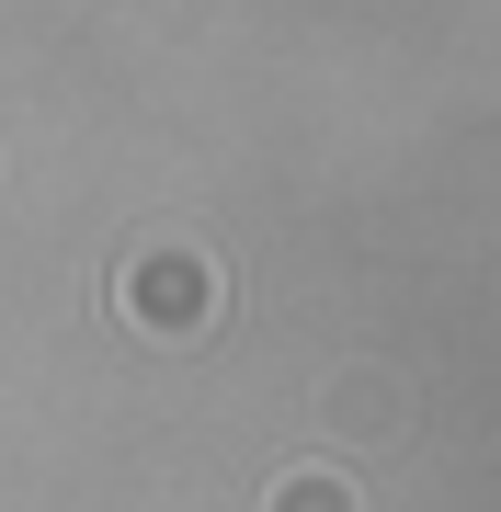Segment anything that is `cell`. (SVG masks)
I'll use <instances>...</instances> for the list:
<instances>
[{
  "label": "cell",
  "instance_id": "obj_1",
  "mask_svg": "<svg viewBox=\"0 0 501 512\" xmlns=\"http://www.w3.org/2000/svg\"><path fill=\"white\" fill-rule=\"evenodd\" d=\"M114 319L149 330V342H205V319H217V262H205L194 239H149V251H126V274H114Z\"/></svg>",
  "mask_w": 501,
  "mask_h": 512
},
{
  "label": "cell",
  "instance_id": "obj_2",
  "mask_svg": "<svg viewBox=\"0 0 501 512\" xmlns=\"http://www.w3.org/2000/svg\"><path fill=\"white\" fill-rule=\"evenodd\" d=\"M274 512H353V490H342L331 467H285L274 478Z\"/></svg>",
  "mask_w": 501,
  "mask_h": 512
}]
</instances>
